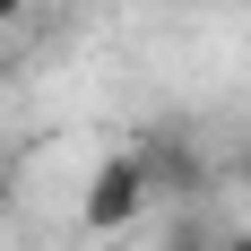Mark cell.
I'll return each mask as SVG.
<instances>
[{
  "instance_id": "6da1fadb",
  "label": "cell",
  "mask_w": 251,
  "mask_h": 251,
  "mask_svg": "<svg viewBox=\"0 0 251 251\" xmlns=\"http://www.w3.org/2000/svg\"><path fill=\"white\" fill-rule=\"evenodd\" d=\"M156 208V182H148V156L139 148H113L96 156V174H87V191H78V226L87 234H130L139 217Z\"/></svg>"
},
{
  "instance_id": "7a4b0ae2",
  "label": "cell",
  "mask_w": 251,
  "mask_h": 251,
  "mask_svg": "<svg viewBox=\"0 0 251 251\" xmlns=\"http://www.w3.org/2000/svg\"><path fill=\"white\" fill-rule=\"evenodd\" d=\"M139 156H148L156 200H200V191H208V156L191 148V139H156V148H139Z\"/></svg>"
},
{
  "instance_id": "3957f363",
  "label": "cell",
  "mask_w": 251,
  "mask_h": 251,
  "mask_svg": "<svg viewBox=\"0 0 251 251\" xmlns=\"http://www.w3.org/2000/svg\"><path fill=\"white\" fill-rule=\"evenodd\" d=\"M165 251H217V226L208 217H174L165 226Z\"/></svg>"
},
{
  "instance_id": "277c9868",
  "label": "cell",
  "mask_w": 251,
  "mask_h": 251,
  "mask_svg": "<svg viewBox=\"0 0 251 251\" xmlns=\"http://www.w3.org/2000/svg\"><path fill=\"white\" fill-rule=\"evenodd\" d=\"M217 251H251V226H217Z\"/></svg>"
},
{
  "instance_id": "5b68a950",
  "label": "cell",
  "mask_w": 251,
  "mask_h": 251,
  "mask_svg": "<svg viewBox=\"0 0 251 251\" xmlns=\"http://www.w3.org/2000/svg\"><path fill=\"white\" fill-rule=\"evenodd\" d=\"M226 174H234V182H251V139H243V148L226 156Z\"/></svg>"
},
{
  "instance_id": "8992f818",
  "label": "cell",
  "mask_w": 251,
  "mask_h": 251,
  "mask_svg": "<svg viewBox=\"0 0 251 251\" xmlns=\"http://www.w3.org/2000/svg\"><path fill=\"white\" fill-rule=\"evenodd\" d=\"M9 26H26V0H0V35H9Z\"/></svg>"
}]
</instances>
